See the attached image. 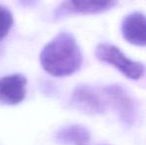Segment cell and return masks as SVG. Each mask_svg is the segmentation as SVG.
I'll return each instance as SVG.
<instances>
[{
    "label": "cell",
    "instance_id": "obj_8",
    "mask_svg": "<svg viewBox=\"0 0 146 145\" xmlns=\"http://www.w3.org/2000/svg\"><path fill=\"white\" fill-rule=\"evenodd\" d=\"M56 139L63 144L85 145L90 140V133L85 126L74 124L61 128L57 132Z\"/></svg>",
    "mask_w": 146,
    "mask_h": 145
},
{
    "label": "cell",
    "instance_id": "obj_1",
    "mask_svg": "<svg viewBox=\"0 0 146 145\" xmlns=\"http://www.w3.org/2000/svg\"><path fill=\"white\" fill-rule=\"evenodd\" d=\"M40 63L49 75L68 77L80 70L83 55L75 37L68 32H61L45 45L40 54Z\"/></svg>",
    "mask_w": 146,
    "mask_h": 145
},
{
    "label": "cell",
    "instance_id": "obj_5",
    "mask_svg": "<svg viewBox=\"0 0 146 145\" xmlns=\"http://www.w3.org/2000/svg\"><path fill=\"white\" fill-rule=\"evenodd\" d=\"M27 79L21 73L0 77V103L15 105L22 103L26 97Z\"/></svg>",
    "mask_w": 146,
    "mask_h": 145
},
{
    "label": "cell",
    "instance_id": "obj_9",
    "mask_svg": "<svg viewBox=\"0 0 146 145\" xmlns=\"http://www.w3.org/2000/svg\"><path fill=\"white\" fill-rule=\"evenodd\" d=\"M14 23L13 16L7 8L0 5V41L8 35Z\"/></svg>",
    "mask_w": 146,
    "mask_h": 145
},
{
    "label": "cell",
    "instance_id": "obj_10",
    "mask_svg": "<svg viewBox=\"0 0 146 145\" xmlns=\"http://www.w3.org/2000/svg\"><path fill=\"white\" fill-rule=\"evenodd\" d=\"M20 5L24 7H34L38 3V0H17Z\"/></svg>",
    "mask_w": 146,
    "mask_h": 145
},
{
    "label": "cell",
    "instance_id": "obj_11",
    "mask_svg": "<svg viewBox=\"0 0 146 145\" xmlns=\"http://www.w3.org/2000/svg\"><path fill=\"white\" fill-rule=\"evenodd\" d=\"M0 55H1V50H0Z\"/></svg>",
    "mask_w": 146,
    "mask_h": 145
},
{
    "label": "cell",
    "instance_id": "obj_7",
    "mask_svg": "<svg viewBox=\"0 0 146 145\" xmlns=\"http://www.w3.org/2000/svg\"><path fill=\"white\" fill-rule=\"evenodd\" d=\"M121 33L130 44L146 47V16L140 12L127 15L121 23Z\"/></svg>",
    "mask_w": 146,
    "mask_h": 145
},
{
    "label": "cell",
    "instance_id": "obj_6",
    "mask_svg": "<svg viewBox=\"0 0 146 145\" xmlns=\"http://www.w3.org/2000/svg\"><path fill=\"white\" fill-rule=\"evenodd\" d=\"M104 93L117 110L120 119L126 124L132 123L135 117V105L127 91L120 85H111L104 87Z\"/></svg>",
    "mask_w": 146,
    "mask_h": 145
},
{
    "label": "cell",
    "instance_id": "obj_4",
    "mask_svg": "<svg viewBox=\"0 0 146 145\" xmlns=\"http://www.w3.org/2000/svg\"><path fill=\"white\" fill-rule=\"evenodd\" d=\"M75 109L87 114H100L106 110V105L98 91L88 85H81L75 89L71 97Z\"/></svg>",
    "mask_w": 146,
    "mask_h": 145
},
{
    "label": "cell",
    "instance_id": "obj_3",
    "mask_svg": "<svg viewBox=\"0 0 146 145\" xmlns=\"http://www.w3.org/2000/svg\"><path fill=\"white\" fill-rule=\"evenodd\" d=\"M117 0H65L55 11V17L71 14H98L113 8Z\"/></svg>",
    "mask_w": 146,
    "mask_h": 145
},
{
    "label": "cell",
    "instance_id": "obj_2",
    "mask_svg": "<svg viewBox=\"0 0 146 145\" xmlns=\"http://www.w3.org/2000/svg\"><path fill=\"white\" fill-rule=\"evenodd\" d=\"M96 56L100 61L111 65L127 79L137 81L144 75V67L141 63L129 59L116 46L106 43L98 44Z\"/></svg>",
    "mask_w": 146,
    "mask_h": 145
}]
</instances>
